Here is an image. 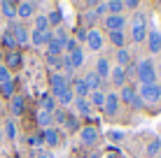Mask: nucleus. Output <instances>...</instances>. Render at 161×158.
I'll use <instances>...</instances> for the list:
<instances>
[{
	"label": "nucleus",
	"instance_id": "31",
	"mask_svg": "<svg viewBox=\"0 0 161 158\" xmlns=\"http://www.w3.org/2000/svg\"><path fill=\"white\" fill-rule=\"evenodd\" d=\"M117 61H119V68H124V65H129V61H131V54L126 51V49H119Z\"/></svg>",
	"mask_w": 161,
	"mask_h": 158
},
{
	"label": "nucleus",
	"instance_id": "36",
	"mask_svg": "<svg viewBox=\"0 0 161 158\" xmlns=\"http://www.w3.org/2000/svg\"><path fill=\"white\" fill-rule=\"evenodd\" d=\"M126 135L121 133V130H108V140H112V142H121Z\"/></svg>",
	"mask_w": 161,
	"mask_h": 158
},
{
	"label": "nucleus",
	"instance_id": "30",
	"mask_svg": "<svg viewBox=\"0 0 161 158\" xmlns=\"http://www.w3.org/2000/svg\"><path fill=\"white\" fill-rule=\"evenodd\" d=\"M35 30H40V33H47V30H49L47 16H35Z\"/></svg>",
	"mask_w": 161,
	"mask_h": 158
},
{
	"label": "nucleus",
	"instance_id": "19",
	"mask_svg": "<svg viewBox=\"0 0 161 158\" xmlns=\"http://www.w3.org/2000/svg\"><path fill=\"white\" fill-rule=\"evenodd\" d=\"M5 68H7V70L9 68H14V70L21 68V54L19 51H9L7 54V65H5Z\"/></svg>",
	"mask_w": 161,
	"mask_h": 158
},
{
	"label": "nucleus",
	"instance_id": "1",
	"mask_svg": "<svg viewBox=\"0 0 161 158\" xmlns=\"http://www.w3.org/2000/svg\"><path fill=\"white\" fill-rule=\"evenodd\" d=\"M131 35L136 42H142L145 40V33H147V16L145 12H136V16H133V23H131Z\"/></svg>",
	"mask_w": 161,
	"mask_h": 158
},
{
	"label": "nucleus",
	"instance_id": "29",
	"mask_svg": "<svg viewBox=\"0 0 161 158\" xmlns=\"http://www.w3.org/2000/svg\"><path fill=\"white\" fill-rule=\"evenodd\" d=\"M93 105H96V107L105 105V93H103V91H93V93H91V107Z\"/></svg>",
	"mask_w": 161,
	"mask_h": 158
},
{
	"label": "nucleus",
	"instance_id": "8",
	"mask_svg": "<svg viewBox=\"0 0 161 158\" xmlns=\"http://www.w3.org/2000/svg\"><path fill=\"white\" fill-rule=\"evenodd\" d=\"M54 40V33L52 30H47V33H40V30H33V35H31V42L35 47H42V44H49V42Z\"/></svg>",
	"mask_w": 161,
	"mask_h": 158
},
{
	"label": "nucleus",
	"instance_id": "39",
	"mask_svg": "<svg viewBox=\"0 0 161 158\" xmlns=\"http://www.w3.org/2000/svg\"><path fill=\"white\" fill-rule=\"evenodd\" d=\"M159 146H161V142H159V140H154V142L147 146V156H154V154L159 151Z\"/></svg>",
	"mask_w": 161,
	"mask_h": 158
},
{
	"label": "nucleus",
	"instance_id": "21",
	"mask_svg": "<svg viewBox=\"0 0 161 158\" xmlns=\"http://www.w3.org/2000/svg\"><path fill=\"white\" fill-rule=\"evenodd\" d=\"M75 107H77V112H80L82 116H91V102H86L84 98H80V100L75 102Z\"/></svg>",
	"mask_w": 161,
	"mask_h": 158
},
{
	"label": "nucleus",
	"instance_id": "42",
	"mask_svg": "<svg viewBox=\"0 0 161 158\" xmlns=\"http://www.w3.org/2000/svg\"><path fill=\"white\" fill-rule=\"evenodd\" d=\"M47 58H49V65H52V68H58V65H61L58 56H47Z\"/></svg>",
	"mask_w": 161,
	"mask_h": 158
},
{
	"label": "nucleus",
	"instance_id": "40",
	"mask_svg": "<svg viewBox=\"0 0 161 158\" xmlns=\"http://www.w3.org/2000/svg\"><path fill=\"white\" fill-rule=\"evenodd\" d=\"M28 144L31 146H40L42 144V137H40V135H33V137H28Z\"/></svg>",
	"mask_w": 161,
	"mask_h": 158
},
{
	"label": "nucleus",
	"instance_id": "48",
	"mask_svg": "<svg viewBox=\"0 0 161 158\" xmlns=\"http://www.w3.org/2000/svg\"><path fill=\"white\" fill-rule=\"evenodd\" d=\"M91 158H101V156H91Z\"/></svg>",
	"mask_w": 161,
	"mask_h": 158
},
{
	"label": "nucleus",
	"instance_id": "27",
	"mask_svg": "<svg viewBox=\"0 0 161 158\" xmlns=\"http://www.w3.org/2000/svg\"><path fill=\"white\" fill-rule=\"evenodd\" d=\"M110 74H112L114 84H117V86H121V89H124V68H114V70H110Z\"/></svg>",
	"mask_w": 161,
	"mask_h": 158
},
{
	"label": "nucleus",
	"instance_id": "6",
	"mask_svg": "<svg viewBox=\"0 0 161 158\" xmlns=\"http://www.w3.org/2000/svg\"><path fill=\"white\" fill-rule=\"evenodd\" d=\"M124 26H126V19H124L121 14H119V16H112V14H110L108 19H105V28H108L110 33H119Z\"/></svg>",
	"mask_w": 161,
	"mask_h": 158
},
{
	"label": "nucleus",
	"instance_id": "35",
	"mask_svg": "<svg viewBox=\"0 0 161 158\" xmlns=\"http://www.w3.org/2000/svg\"><path fill=\"white\" fill-rule=\"evenodd\" d=\"M110 40H112V44H117V47H124V33H110Z\"/></svg>",
	"mask_w": 161,
	"mask_h": 158
},
{
	"label": "nucleus",
	"instance_id": "10",
	"mask_svg": "<svg viewBox=\"0 0 161 158\" xmlns=\"http://www.w3.org/2000/svg\"><path fill=\"white\" fill-rule=\"evenodd\" d=\"M80 135H82V142H84V144H96V140H98V130L93 128V126L82 128Z\"/></svg>",
	"mask_w": 161,
	"mask_h": 158
},
{
	"label": "nucleus",
	"instance_id": "7",
	"mask_svg": "<svg viewBox=\"0 0 161 158\" xmlns=\"http://www.w3.org/2000/svg\"><path fill=\"white\" fill-rule=\"evenodd\" d=\"M117 107H119V95L117 93H108V95H105L103 112L108 114V116H112V114H117Z\"/></svg>",
	"mask_w": 161,
	"mask_h": 158
},
{
	"label": "nucleus",
	"instance_id": "23",
	"mask_svg": "<svg viewBox=\"0 0 161 158\" xmlns=\"http://www.w3.org/2000/svg\"><path fill=\"white\" fill-rule=\"evenodd\" d=\"M61 51H63V44H61V42L56 40V37H54V40L47 44V56H58Z\"/></svg>",
	"mask_w": 161,
	"mask_h": 158
},
{
	"label": "nucleus",
	"instance_id": "45",
	"mask_svg": "<svg viewBox=\"0 0 161 158\" xmlns=\"http://www.w3.org/2000/svg\"><path fill=\"white\" fill-rule=\"evenodd\" d=\"M0 142H3V130H0Z\"/></svg>",
	"mask_w": 161,
	"mask_h": 158
},
{
	"label": "nucleus",
	"instance_id": "11",
	"mask_svg": "<svg viewBox=\"0 0 161 158\" xmlns=\"http://www.w3.org/2000/svg\"><path fill=\"white\" fill-rule=\"evenodd\" d=\"M33 12H35V3H28V0H24V3L16 5V14H19L21 19H28V16H33Z\"/></svg>",
	"mask_w": 161,
	"mask_h": 158
},
{
	"label": "nucleus",
	"instance_id": "26",
	"mask_svg": "<svg viewBox=\"0 0 161 158\" xmlns=\"http://www.w3.org/2000/svg\"><path fill=\"white\" fill-rule=\"evenodd\" d=\"M3 44L7 47V49H14V47H16V40H14V33H12V28L3 33Z\"/></svg>",
	"mask_w": 161,
	"mask_h": 158
},
{
	"label": "nucleus",
	"instance_id": "43",
	"mask_svg": "<svg viewBox=\"0 0 161 158\" xmlns=\"http://www.w3.org/2000/svg\"><path fill=\"white\" fill-rule=\"evenodd\" d=\"M124 7H129V9H136V7H138V0H126V3H124Z\"/></svg>",
	"mask_w": 161,
	"mask_h": 158
},
{
	"label": "nucleus",
	"instance_id": "3",
	"mask_svg": "<svg viewBox=\"0 0 161 158\" xmlns=\"http://www.w3.org/2000/svg\"><path fill=\"white\" fill-rule=\"evenodd\" d=\"M138 95L142 98V102H157L161 98V86L157 84V81H154V84H142Z\"/></svg>",
	"mask_w": 161,
	"mask_h": 158
},
{
	"label": "nucleus",
	"instance_id": "38",
	"mask_svg": "<svg viewBox=\"0 0 161 158\" xmlns=\"http://www.w3.org/2000/svg\"><path fill=\"white\" fill-rule=\"evenodd\" d=\"M5 130H7V137H9V140H14V137H16V128H14V121H7V123H5Z\"/></svg>",
	"mask_w": 161,
	"mask_h": 158
},
{
	"label": "nucleus",
	"instance_id": "4",
	"mask_svg": "<svg viewBox=\"0 0 161 158\" xmlns=\"http://www.w3.org/2000/svg\"><path fill=\"white\" fill-rule=\"evenodd\" d=\"M68 89V79L63 74H52V93L54 98H61V93Z\"/></svg>",
	"mask_w": 161,
	"mask_h": 158
},
{
	"label": "nucleus",
	"instance_id": "46",
	"mask_svg": "<svg viewBox=\"0 0 161 158\" xmlns=\"http://www.w3.org/2000/svg\"><path fill=\"white\" fill-rule=\"evenodd\" d=\"M159 77H161V65H159Z\"/></svg>",
	"mask_w": 161,
	"mask_h": 158
},
{
	"label": "nucleus",
	"instance_id": "28",
	"mask_svg": "<svg viewBox=\"0 0 161 158\" xmlns=\"http://www.w3.org/2000/svg\"><path fill=\"white\" fill-rule=\"evenodd\" d=\"M121 9H124V3H121V0H110L108 3V12H112V16H119Z\"/></svg>",
	"mask_w": 161,
	"mask_h": 158
},
{
	"label": "nucleus",
	"instance_id": "24",
	"mask_svg": "<svg viewBox=\"0 0 161 158\" xmlns=\"http://www.w3.org/2000/svg\"><path fill=\"white\" fill-rule=\"evenodd\" d=\"M73 98H75V93H73V89H70V86H68V89H65L63 93H61L58 102H61V105H63V107H70V105H73Z\"/></svg>",
	"mask_w": 161,
	"mask_h": 158
},
{
	"label": "nucleus",
	"instance_id": "13",
	"mask_svg": "<svg viewBox=\"0 0 161 158\" xmlns=\"http://www.w3.org/2000/svg\"><path fill=\"white\" fill-rule=\"evenodd\" d=\"M12 33H14V40H16V44H28L31 35H28V30H26L24 26H14V28H12Z\"/></svg>",
	"mask_w": 161,
	"mask_h": 158
},
{
	"label": "nucleus",
	"instance_id": "47",
	"mask_svg": "<svg viewBox=\"0 0 161 158\" xmlns=\"http://www.w3.org/2000/svg\"><path fill=\"white\" fill-rule=\"evenodd\" d=\"M0 40H3V30H0Z\"/></svg>",
	"mask_w": 161,
	"mask_h": 158
},
{
	"label": "nucleus",
	"instance_id": "18",
	"mask_svg": "<svg viewBox=\"0 0 161 158\" xmlns=\"http://www.w3.org/2000/svg\"><path fill=\"white\" fill-rule=\"evenodd\" d=\"M42 140H44L49 146H56V144H58V130L47 128V130H44V135H42Z\"/></svg>",
	"mask_w": 161,
	"mask_h": 158
},
{
	"label": "nucleus",
	"instance_id": "41",
	"mask_svg": "<svg viewBox=\"0 0 161 158\" xmlns=\"http://www.w3.org/2000/svg\"><path fill=\"white\" fill-rule=\"evenodd\" d=\"M131 105L136 107V110H142V107H145V102H142V98H140V95H136V98H133V102H131Z\"/></svg>",
	"mask_w": 161,
	"mask_h": 158
},
{
	"label": "nucleus",
	"instance_id": "37",
	"mask_svg": "<svg viewBox=\"0 0 161 158\" xmlns=\"http://www.w3.org/2000/svg\"><path fill=\"white\" fill-rule=\"evenodd\" d=\"M7 81H12V79H9V70L5 68V65H0V86L7 84Z\"/></svg>",
	"mask_w": 161,
	"mask_h": 158
},
{
	"label": "nucleus",
	"instance_id": "44",
	"mask_svg": "<svg viewBox=\"0 0 161 158\" xmlns=\"http://www.w3.org/2000/svg\"><path fill=\"white\" fill-rule=\"evenodd\" d=\"M37 158H56L52 154V151H40V154H37Z\"/></svg>",
	"mask_w": 161,
	"mask_h": 158
},
{
	"label": "nucleus",
	"instance_id": "20",
	"mask_svg": "<svg viewBox=\"0 0 161 158\" xmlns=\"http://www.w3.org/2000/svg\"><path fill=\"white\" fill-rule=\"evenodd\" d=\"M73 93L80 95V98H84V95L89 93V86L84 84V79H75V81H73Z\"/></svg>",
	"mask_w": 161,
	"mask_h": 158
},
{
	"label": "nucleus",
	"instance_id": "25",
	"mask_svg": "<svg viewBox=\"0 0 161 158\" xmlns=\"http://www.w3.org/2000/svg\"><path fill=\"white\" fill-rule=\"evenodd\" d=\"M0 9H3V14L7 16V19H14V14H16V7H14V3H9V0L0 3Z\"/></svg>",
	"mask_w": 161,
	"mask_h": 158
},
{
	"label": "nucleus",
	"instance_id": "33",
	"mask_svg": "<svg viewBox=\"0 0 161 158\" xmlns=\"http://www.w3.org/2000/svg\"><path fill=\"white\" fill-rule=\"evenodd\" d=\"M0 93H3V95H7V98H14V84H12V81L3 84V86H0Z\"/></svg>",
	"mask_w": 161,
	"mask_h": 158
},
{
	"label": "nucleus",
	"instance_id": "12",
	"mask_svg": "<svg viewBox=\"0 0 161 158\" xmlns=\"http://www.w3.org/2000/svg\"><path fill=\"white\" fill-rule=\"evenodd\" d=\"M147 42H149V51H152V54L161 51V33H159V30H149Z\"/></svg>",
	"mask_w": 161,
	"mask_h": 158
},
{
	"label": "nucleus",
	"instance_id": "14",
	"mask_svg": "<svg viewBox=\"0 0 161 158\" xmlns=\"http://www.w3.org/2000/svg\"><path fill=\"white\" fill-rule=\"evenodd\" d=\"M101 81H103V79L96 74V70H93V72H86V77H84V84H86L91 91H101Z\"/></svg>",
	"mask_w": 161,
	"mask_h": 158
},
{
	"label": "nucleus",
	"instance_id": "17",
	"mask_svg": "<svg viewBox=\"0 0 161 158\" xmlns=\"http://www.w3.org/2000/svg\"><path fill=\"white\" fill-rule=\"evenodd\" d=\"M136 95H138L136 89H133V86H129V84H124V89H121V93H119V100H124L126 105H131Z\"/></svg>",
	"mask_w": 161,
	"mask_h": 158
},
{
	"label": "nucleus",
	"instance_id": "15",
	"mask_svg": "<svg viewBox=\"0 0 161 158\" xmlns=\"http://www.w3.org/2000/svg\"><path fill=\"white\" fill-rule=\"evenodd\" d=\"M96 74L101 79H108L110 77V63H108V58H98V63H96Z\"/></svg>",
	"mask_w": 161,
	"mask_h": 158
},
{
	"label": "nucleus",
	"instance_id": "34",
	"mask_svg": "<svg viewBox=\"0 0 161 158\" xmlns=\"http://www.w3.org/2000/svg\"><path fill=\"white\" fill-rule=\"evenodd\" d=\"M47 21H49V26H56V23H61V9H54V12H49Z\"/></svg>",
	"mask_w": 161,
	"mask_h": 158
},
{
	"label": "nucleus",
	"instance_id": "2",
	"mask_svg": "<svg viewBox=\"0 0 161 158\" xmlns=\"http://www.w3.org/2000/svg\"><path fill=\"white\" fill-rule=\"evenodd\" d=\"M138 77H140L142 84H154V77H157V70H154L152 61H140L138 63Z\"/></svg>",
	"mask_w": 161,
	"mask_h": 158
},
{
	"label": "nucleus",
	"instance_id": "16",
	"mask_svg": "<svg viewBox=\"0 0 161 158\" xmlns=\"http://www.w3.org/2000/svg\"><path fill=\"white\" fill-rule=\"evenodd\" d=\"M37 126H42L44 130H47L49 126H52V121H54V114H49V112H44V110H40L37 112Z\"/></svg>",
	"mask_w": 161,
	"mask_h": 158
},
{
	"label": "nucleus",
	"instance_id": "5",
	"mask_svg": "<svg viewBox=\"0 0 161 158\" xmlns=\"http://www.w3.org/2000/svg\"><path fill=\"white\" fill-rule=\"evenodd\" d=\"M86 44H89L91 51H101L103 49V35L98 30H89L86 33Z\"/></svg>",
	"mask_w": 161,
	"mask_h": 158
},
{
	"label": "nucleus",
	"instance_id": "22",
	"mask_svg": "<svg viewBox=\"0 0 161 158\" xmlns=\"http://www.w3.org/2000/svg\"><path fill=\"white\" fill-rule=\"evenodd\" d=\"M9 110H12V114H16V116H19V114L24 112V98H21V95H14L12 102H9Z\"/></svg>",
	"mask_w": 161,
	"mask_h": 158
},
{
	"label": "nucleus",
	"instance_id": "32",
	"mask_svg": "<svg viewBox=\"0 0 161 158\" xmlns=\"http://www.w3.org/2000/svg\"><path fill=\"white\" fill-rule=\"evenodd\" d=\"M42 110L49 112V114H54V98L52 95H44L42 98Z\"/></svg>",
	"mask_w": 161,
	"mask_h": 158
},
{
	"label": "nucleus",
	"instance_id": "9",
	"mask_svg": "<svg viewBox=\"0 0 161 158\" xmlns=\"http://www.w3.org/2000/svg\"><path fill=\"white\" fill-rule=\"evenodd\" d=\"M84 63V54H82V49H73V51L68 54V58H65V68H80V65Z\"/></svg>",
	"mask_w": 161,
	"mask_h": 158
}]
</instances>
